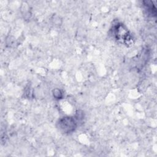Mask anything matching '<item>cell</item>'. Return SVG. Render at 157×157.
Instances as JSON below:
<instances>
[{
	"mask_svg": "<svg viewBox=\"0 0 157 157\" xmlns=\"http://www.w3.org/2000/svg\"><path fill=\"white\" fill-rule=\"evenodd\" d=\"M58 126L60 130L64 132H71L76 128V121L71 117H65L58 121Z\"/></svg>",
	"mask_w": 157,
	"mask_h": 157,
	"instance_id": "obj_1",
	"label": "cell"
}]
</instances>
